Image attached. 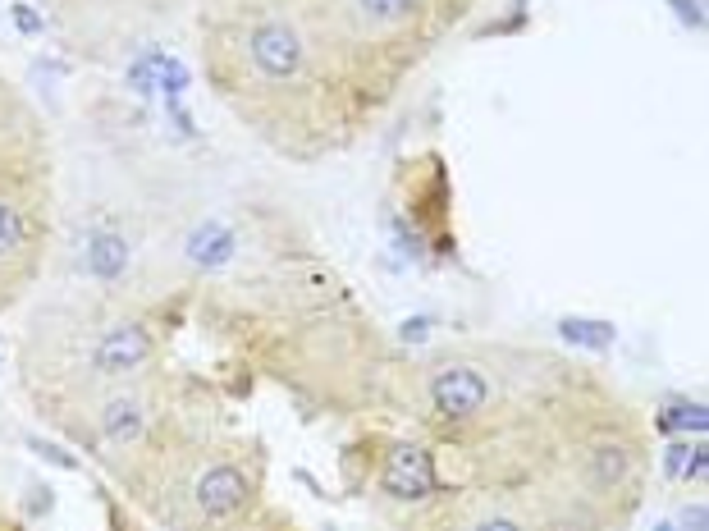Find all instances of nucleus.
<instances>
[{"label":"nucleus","instance_id":"obj_1","mask_svg":"<svg viewBox=\"0 0 709 531\" xmlns=\"http://www.w3.org/2000/svg\"><path fill=\"white\" fill-rule=\"evenodd\" d=\"M302 14L334 46L348 83L389 87L467 10L458 0H325Z\"/></svg>","mask_w":709,"mask_h":531},{"label":"nucleus","instance_id":"obj_2","mask_svg":"<svg viewBox=\"0 0 709 531\" xmlns=\"http://www.w3.org/2000/svg\"><path fill=\"white\" fill-rule=\"evenodd\" d=\"M376 486L385 499L412 509V504H430V499L444 495V477H440V458L426 440H385L380 449V467H376Z\"/></svg>","mask_w":709,"mask_h":531},{"label":"nucleus","instance_id":"obj_3","mask_svg":"<svg viewBox=\"0 0 709 531\" xmlns=\"http://www.w3.org/2000/svg\"><path fill=\"white\" fill-rule=\"evenodd\" d=\"M156 358V335H151L147 321H133V316H119L106 321L97 335L87 339V376L101 380V385H115V380H133L142 367H151Z\"/></svg>","mask_w":709,"mask_h":531},{"label":"nucleus","instance_id":"obj_4","mask_svg":"<svg viewBox=\"0 0 709 531\" xmlns=\"http://www.w3.org/2000/svg\"><path fill=\"white\" fill-rule=\"evenodd\" d=\"M92 426H97V440L110 449H138L147 440L151 426V399L124 380L106 385L92 403Z\"/></svg>","mask_w":709,"mask_h":531},{"label":"nucleus","instance_id":"obj_5","mask_svg":"<svg viewBox=\"0 0 709 531\" xmlns=\"http://www.w3.org/2000/svg\"><path fill=\"white\" fill-rule=\"evenodd\" d=\"M257 486L238 463H211L193 481V509L202 522H229L252 504Z\"/></svg>","mask_w":709,"mask_h":531},{"label":"nucleus","instance_id":"obj_6","mask_svg":"<svg viewBox=\"0 0 709 531\" xmlns=\"http://www.w3.org/2000/svg\"><path fill=\"white\" fill-rule=\"evenodd\" d=\"M449 531H531V522L513 509V504H499V499H467L462 509H453L444 518Z\"/></svg>","mask_w":709,"mask_h":531},{"label":"nucleus","instance_id":"obj_7","mask_svg":"<svg viewBox=\"0 0 709 531\" xmlns=\"http://www.w3.org/2000/svg\"><path fill=\"white\" fill-rule=\"evenodd\" d=\"M183 257L193 261V266H202V271H220L234 257V229L225 220H202L188 234V243H183Z\"/></svg>","mask_w":709,"mask_h":531},{"label":"nucleus","instance_id":"obj_8","mask_svg":"<svg viewBox=\"0 0 709 531\" xmlns=\"http://www.w3.org/2000/svg\"><path fill=\"white\" fill-rule=\"evenodd\" d=\"M87 271L97 275V280H119V275L129 271V243H124V234L97 229L87 239Z\"/></svg>","mask_w":709,"mask_h":531},{"label":"nucleus","instance_id":"obj_9","mask_svg":"<svg viewBox=\"0 0 709 531\" xmlns=\"http://www.w3.org/2000/svg\"><path fill=\"white\" fill-rule=\"evenodd\" d=\"M559 339L577 348H591V353H609L618 344V326L613 321H600V316H563L559 321Z\"/></svg>","mask_w":709,"mask_h":531},{"label":"nucleus","instance_id":"obj_10","mask_svg":"<svg viewBox=\"0 0 709 531\" xmlns=\"http://www.w3.org/2000/svg\"><path fill=\"white\" fill-rule=\"evenodd\" d=\"M705 426H709L705 403H691V399H673L668 408L655 412L659 435H705Z\"/></svg>","mask_w":709,"mask_h":531},{"label":"nucleus","instance_id":"obj_11","mask_svg":"<svg viewBox=\"0 0 709 531\" xmlns=\"http://www.w3.org/2000/svg\"><path fill=\"white\" fill-rule=\"evenodd\" d=\"M28 239H33V225H28V216L19 211V202H14V197L0 193V266L19 257V252L28 248Z\"/></svg>","mask_w":709,"mask_h":531},{"label":"nucleus","instance_id":"obj_12","mask_svg":"<svg viewBox=\"0 0 709 531\" xmlns=\"http://www.w3.org/2000/svg\"><path fill=\"white\" fill-rule=\"evenodd\" d=\"M435 330H440V316L421 312V316H408V321L398 326V339H403V344H426Z\"/></svg>","mask_w":709,"mask_h":531},{"label":"nucleus","instance_id":"obj_13","mask_svg":"<svg viewBox=\"0 0 709 531\" xmlns=\"http://www.w3.org/2000/svg\"><path fill=\"white\" fill-rule=\"evenodd\" d=\"M705 472H709V449H705V435H700L696 445H691L687 467H682V477H677V481H687V486H700V481H705Z\"/></svg>","mask_w":709,"mask_h":531},{"label":"nucleus","instance_id":"obj_14","mask_svg":"<svg viewBox=\"0 0 709 531\" xmlns=\"http://www.w3.org/2000/svg\"><path fill=\"white\" fill-rule=\"evenodd\" d=\"M10 19H14V28H19L23 37H42V28H46V19L37 14V5H10Z\"/></svg>","mask_w":709,"mask_h":531},{"label":"nucleus","instance_id":"obj_15","mask_svg":"<svg viewBox=\"0 0 709 531\" xmlns=\"http://www.w3.org/2000/svg\"><path fill=\"white\" fill-rule=\"evenodd\" d=\"M691 445H696V440H673V445L664 449V477H668V481H677V477H682V467H687Z\"/></svg>","mask_w":709,"mask_h":531},{"label":"nucleus","instance_id":"obj_16","mask_svg":"<svg viewBox=\"0 0 709 531\" xmlns=\"http://www.w3.org/2000/svg\"><path fill=\"white\" fill-rule=\"evenodd\" d=\"M677 10V19L687 23V28H696V33H705V0H668Z\"/></svg>","mask_w":709,"mask_h":531},{"label":"nucleus","instance_id":"obj_17","mask_svg":"<svg viewBox=\"0 0 709 531\" xmlns=\"http://www.w3.org/2000/svg\"><path fill=\"white\" fill-rule=\"evenodd\" d=\"M33 449H37V454H42V458H46V463H55V467H65V472H74V467H78V458H74V454H60V449H55V445H51V440H33Z\"/></svg>","mask_w":709,"mask_h":531},{"label":"nucleus","instance_id":"obj_18","mask_svg":"<svg viewBox=\"0 0 709 531\" xmlns=\"http://www.w3.org/2000/svg\"><path fill=\"white\" fill-rule=\"evenodd\" d=\"M682 531H705V504H691L682 513Z\"/></svg>","mask_w":709,"mask_h":531},{"label":"nucleus","instance_id":"obj_19","mask_svg":"<svg viewBox=\"0 0 709 531\" xmlns=\"http://www.w3.org/2000/svg\"><path fill=\"white\" fill-rule=\"evenodd\" d=\"M261 5H280V0H229V14H248V10H261Z\"/></svg>","mask_w":709,"mask_h":531},{"label":"nucleus","instance_id":"obj_20","mask_svg":"<svg viewBox=\"0 0 709 531\" xmlns=\"http://www.w3.org/2000/svg\"><path fill=\"white\" fill-rule=\"evenodd\" d=\"M655 531H677V527H673V522H659V527H655Z\"/></svg>","mask_w":709,"mask_h":531},{"label":"nucleus","instance_id":"obj_21","mask_svg":"<svg viewBox=\"0 0 709 531\" xmlns=\"http://www.w3.org/2000/svg\"><path fill=\"white\" fill-rule=\"evenodd\" d=\"M458 5H462V10H472V5H476V0H458Z\"/></svg>","mask_w":709,"mask_h":531}]
</instances>
